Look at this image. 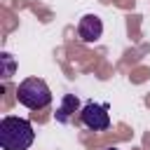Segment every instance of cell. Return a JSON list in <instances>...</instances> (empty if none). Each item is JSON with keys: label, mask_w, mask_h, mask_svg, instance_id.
Here are the masks:
<instances>
[{"label": "cell", "mask_w": 150, "mask_h": 150, "mask_svg": "<svg viewBox=\"0 0 150 150\" xmlns=\"http://www.w3.org/2000/svg\"><path fill=\"white\" fill-rule=\"evenodd\" d=\"M16 101L30 110H42L52 103V89L42 77H26L16 87Z\"/></svg>", "instance_id": "7a4b0ae2"}, {"label": "cell", "mask_w": 150, "mask_h": 150, "mask_svg": "<svg viewBox=\"0 0 150 150\" xmlns=\"http://www.w3.org/2000/svg\"><path fill=\"white\" fill-rule=\"evenodd\" d=\"M14 68H16V61L9 52H2L0 54V77L2 80H9L14 75Z\"/></svg>", "instance_id": "8992f818"}, {"label": "cell", "mask_w": 150, "mask_h": 150, "mask_svg": "<svg viewBox=\"0 0 150 150\" xmlns=\"http://www.w3.org/2000/svg\"><path fill=\"white\" fill-rule=\"evenodd\" d=\"M80 122L91 129V131H105L110 127V112H108V105L105 103H84L82 110H80Z\"/></svg>", "instance_id": "3957f363"}, {"label": "cell", "mask_w": 150, "mask_h": 150, "mask_svg": "<svg viewBox=\"0 0 150 150\" xmlns=\"http://www.w3.org/2000/svg\"><path fill=\"white\" fill-rule=\"evenodd\" d=\"M77 110H82L80 108V98L75 96V94H63L61 96V105H59V110H56V122H70V117L77 112Z\"/></svg>", "instance_id": "5b68a950"}, {"label": "cell", "mask_w": 150, "mask_h": 150, "mask_svg": "<svg viewBox=\"0 0 150 150\" xmlns=\"http://www.w3.org/2000/svg\"><path fill=\"white\" fill-rule=\"evenodd\" d=\"M33 141H35V131L26 117L5 115L0 120V148L2 150H28Z\"/></svg>", "instance_id": "6da1fadb"}, {"label": "cell", "mask_w": 150, "mask_h": 150, "mask_svg": "<svg viewBox=\"0 0 150 150\" xmlns=\"http://www.w3.org/2000/svg\"><path fill=\"white\" fill-rule=\"evenodd\" d=\"M77 35H80V40L87 42V45L98 42L101 35H103V21H101V16H96V14H84V16L80 19V23H77Z\"/></svg>", "instance_id": "277c9868"}, {"label": "cell", "mask_w": 150, "mask_h": 150, "mask_svg": "<svg viewBox=\"0 0 150 150\" xmlns=\"http://www.w3.org/2000/svg\"><path fill=\"white\" fill-rule=\"evenodd\" d=\"M108 150H117V148H108Z\"/></svg>", "instance_id": "52a82bcc"}]
</instances>
